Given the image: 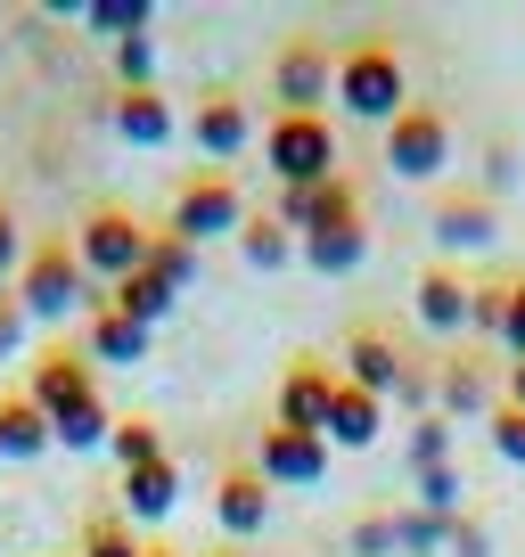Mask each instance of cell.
<instances>
[{"label":"cell","mask_w":525,"mask_h":557,"mask_svg":"<svg viewBox=\"0 0 525 557\" xmlns=\"http://www.w3.org/2000/svg\"><path fill=\"white\" fill-rule=\"evenodd\" d=\"M25 255H34V246H25V230H17V213L0 206V278H9V271H25Z\"/></svg>","instance_id":"74e56055"},{"label":"cell","mask_w":525,"mask_h":557,"mask_svg":"<svg viewBox=\"0 0 525 557\" xmlns=\"http://www.w3.org/2000/svg\"><path fill=\"white\" fill-rule=\"evenodd\" d=\"M190 139L206 148V157H239L246 139H255V115H246V99H230V90H206V99L190 107Z\"/></svg>","instance_id":"5bb4252c"},{"label":"cell","mask_w":525,"mask_h":557,"mask_svg":"<svg viewBox=\"0 0 525 557\" xmlns=\"http://www.w3.org/2000/svg\"><path fill=\"white\" fill-rule=\"evenodd\" d=\"M107 451H115V468H157L164 459V435H157V418H115V435H107Z\"/></svg>","instance_id":"484cf974"},{"label":"cell","mask_w":525,"mask_h":557,"mask_svg":"<svg viewBox=\"0 0 525 557\" xmlns=\"http://www.w3.org/2000/svg\"><path fill=\"white\" fill-rule=\"evenodd\" d=\"M329 222H362V197H353V181H320V189H280V230L288 238H313V230Z\"/></svg>","instance_id":"7c38bea8"},{"label":"cell","mask_w":525,"mask_h":557,"mask_svg":"<svg viewBox=\"0 0 525 557\" xmlns=\"http://www.w3.org/2000/svg\"><path fill=\"white\" fill-rule=\"evenodd\" d=\"M436 401L452 418H492L501 401H492V377H485V361H468V352H452L443 361V377H436Z\"/></svg>","instance_id":"44dd1931"},{"label":"cell","mask_w":525,"mask_h":557,"mask_svg":"<svg viewBox=\"0 0 525 557\" xmlns=\"http://www.w3.org/2000/svg\"><path fill=\"white\" fill-rule=\"evenodd\" d=\"M337 377L386 401V394H403L411 361H403V345H394V336H378V329H353V336H345V369H337Z\"/></svg>","instance_id":"8fae6325"},{"label":"cell","mask_w":525,"mask_h":557,"mask_svg":"<svg viewBox=\"0 0 525 557\" xmlns=\"http://www.w3.org/2000/svg\"><path fill=\"white\" fill-rule=\"evenodd\" d=\"M173 500H181V468H173V459L123 475V524H164V517H173Z\"/></svg>","instance_id":"ac0fdd59"},{"label":"cell","mask_w":525,"mask_h":557,"mask_svg":"<svg viewBox=\"0 0 525 557\" xmlns=\"http://www.w3.org/2000/svg\"><path fill=\"white\" fill-rule=\"evenodd\" d=\"M485 426H492V451H501L509 468H525V410H492Z\"/></svg>","instance_id":"836d02e7"},{"label":"cell","mask_w":525,"mask_h":557,"mask_svg":"<svg viewBox=\"0 0 525 557\" xmlns=\"http://www.w3.org/2000/svg\"><path fill=\"white\" fill-rule=\"evenodd\" d=\"M436 255H476V246H492L501 238V213H492V197L485 189H443L436 197Z\"/></svg>","instance_id":"9c48e42d"},{"label":"cell","mask_w":525,"mask_h":557,"mask_svg":"<svg viewBox=\"0 0 525 557\" xmlns=\"http://www.w3.org/2000/svg\"><path fill=\"white\" fill-rule=\"evenodd\" d=\"M296 255L313 262V271H329V278H345V271H362V255H369V238H362V222H329V230H313V238H296Z\"/></svg>","instance_id":"7402d4cb"},{"label":"cell","mask_w":525,"mask_h":557,"mask_svg":"<svg viewBox=\"0 0 525 557\" xmlns=\"http://www.w3.org/2000/svg\"><path fill=\"white\" fill-rule=\"evenodd\" d=\"M17 304H25V320H66V312H83V304H99L90 296V271L74 262V238H41L34 255H25Z\"/></svg>","instance_id":"3957f363"},{"label":"cell","mask_w":525,"mask_h":557,"mask_svg":"<svg viewBox=\"0 0 525 557\" xmlns=\"http://www.w3.org/2000/svg\"><path fill=\"white\" fill-rule=\"evenodd\" d=\"M501 410H525V361H509V377H501Z\"/></svg>","instance_id":"ab89813d"},{"label":"cell","mask_w":525,"mask_h":557,"mask_svg":"<svg viewBox=\"0 0 525 557\" xmlns=\"http://www.w3.org/2000/svg\"><path fill=\"white\" fill-rule=\"evenodd\" d=\"M213 517H222L230 541H255L262 524H271V484H262L255 468H230L222 484H213Z\"/></svg>","instance_id":"9a60e30c"},{"label":"cell","mask_w":525,"mask_h":557,"mask_svg":"<svg viewBox=\"0 0 525 557\" xmlns=\"http://www.w3.org/2000/svg\"><path fill=\"white\" fill-rule=\"evenodd\" d=\"M501 352L525 361V278H509V312H501Z\"/></svg>","instance_id":"e575fe53"},{"label":"cell","mask_w":525,"mask_h":557,"mask_svg":"<svg viewBox=\"0 0 525 557\" xmlns=\"http://www.w3.org/2000/svg\"><path fill=\"white\" fill-rule=\"evenodd\" d=\"M262 164L280 189H320L337 181V123L329 115H271L262 123Z\"/></svg>","instance_id":"7a4b0ae2"},{"label":"cell","mask_w":525,"mask_h":557,"mask_svg":"<svg viewBox=\"0 0 525 557\" xmlns=\"http://www.w3.org/2000/svg\"><path fill=\"white\" fill-rule=\"evenodd\" d=\"M337 115H353V123H394L411 107V74H403V50H394V41H345V50H337Z\"/></svg>","instance_id":"6da1fadb"},{"label":"cell","mask_w":525,"mask_h":557,"mask_svg":"<svg viewBox=\"0 0 525 557\" xmlns=\"http://www.w3.org/2000/svg\"><path fill=\"white\" fill-rule=\"evenodd\" d=\"M411 304H419V320H427L436 336H460V329H468V278H460L452 262H427L419 287H411Z\"/></svg>","instance_id":"e0dca14e"},{"label":"cell","mask_w":525,"mask_h":557,"mask_svg":"<svg viewBox=\"0 0 525 557\" xmlns=\"http://www.w3.org/2000/svg\"><path fill=\"white\" fill-rule=\"evenodd\" d=\"M74 557H141V541H132V524H123V517H90Z\"/></svg>","instance_id":"4dcf8cb0"},{"label":"cell","mask_w":525,"mask_h":557,"mask_svg":"<svg viewBox=\"0 0 525 557\" xmlns=\"http://www.w3.org/2000/svg\"><path fill=\"white\" fill-rule=\"evenodd\" d=\"M141 557H181V549H164V541H148V549H141Z\"/></svg>","instance_id":"60d3db41"},{"label":"cell","mask_w":525,"mask_h":557,"mask_svg":"<svg viewBox=\"0 0 525 557\" xmlns=\"http://www.w3.org/2000/svg\"><path fill=\"white\" fill-rule=\"evenodd\" d=\"M460 492H468V484H460V468H452V459H443V468H427V475H419V517L452 524V517H460Z\"/></svg>","instance_id":"f1b7e54d"},{"label":"cell","mask_w":525,"mask_h":557,"mask_svg":"<svg viewBox=\"0 0 525 557\" xmlns=\"http://www.w3.org/2000/svg\"><path fill=\"white\" fill-rule=\"evenodd\" d=\"M99 34H115V41H132V34H148V0H90L83 9Z\"/></svg>","instance_id":"f546056e"},{"label":"cell","mask_w":525,"mask_h":557,"mask_svg":"<svg viewBox=\"0 0 525 557\" xmlns=\"http://www.w3.org/2000/svg\"><path fill=\"white\" fill-rule=\"evenodd\" d=\"M115 132L132 139V148H164L181 123H173V107H164V90L148 83V90H115Z\"/></svg>","instance_id":"ffe728a7"},{"label":"cell","mask_w":525,"mask_h":557,"mask_svg":"<svg viewBox=\"0 0 525 557\" xmlns=\"http://www.w3.org/2000/svg\"><path fill=\"white\" fill-rule=\"evenodd\" d=\"M50 435L66 443V451H99L107 435H115V418H107V401H83V410H66V418H50Z\"/></svg>","instance_id":"83f0119b"},{"label":"cell","mask_w":525,"mask_h":557,"mask_svg":"<svg viewBox=\"0 0 525 557\" xmlns=\"http://www.w3.org/2000/svg\"><path fill=\"white\" fill-rule=\"evenodd\" d=\"M90 361H123V369H132V361H148V329L99 304V312H90Z\"/></svg>","instance_id":"cb8c5ba5"},{"label":"cell","mask_w":525,"mask_h":557,"mask_svg":"<svg viewBox=\"0 0 525 557\" xmlns=\"http://www.w3.org/2000/svg\"><path fill=\"white\" fill-rule=\"evenodd\" d=\"M148 278H164V287H173V296H190L197 287V246H181V238H148Z\"/></svg>","instance_id":"4316f807"},{"label":"cell","mask_w":525,"mask_h":557,"mask_svg":"<svg viewBox=\"0 0 525 557\" xmlns=\"http://www.w3.org/2000/svg\"><path fill=\"white\" fill-rule=\"evenodd\" d=\"M329 401H337V369L320 361H296L280 377V426H296V435H320V426H329Z\"/></svg>","instance_id":"4fadbf2b"},{"label":"cell","mask_w":525,"mask_h":557,"mask_svg":"<svg viewBox=\"0 0 525 557\" xmlns=\"http://www.w3.org/2000/svg\"><path fill=\"white\" fill-rule=\"evenodd\" d=\"M255 475H262V484L304 492V484H320V475H329V443H320V435H296V426H262Z\"/></svg>","instance_id":"ba28073f"},{"label":"cell","mask_w":525,"mask_h":557,"mask_svg":"<svg viewBox=\"0 0 525 557\" xmlns=\"http://www.w3.org/2000/svg\"><path fill=\"white\" fill-rule=\"evenodd\" d=\"M99 304H107V312H123V320H141V329H157V320H164V312H173V304H181V296H173V287H164V278H148V271H132V278H115V287H107V296H99Z\"/></svg>","instance_id":"603a6c76"},{"label":"cell","mask_w":525,"mask_h":557,"mask_svg":"<svg viewBox=\"0 0 525 557\" xmlns=\"http://www.w3.org/2000/svg\"><path fill=\"white\" fill-rule=\"evenodd\" d=\"M239 222H246V197H239V181L230 173H190L173 189V222H164V238H181V246H206V238H239Z\"/></svg>","instance_id":"8992f818"},{"label":"cell","mask_w":525,"mask_h":557,"mask_svg":"<svg viewBox=\"0 0 525 557\" xmlns=\"http://www.w3.org/2000/svg\"><path fill=\"white\" fill-rule=\"evenodd\" d=\"M386 164L403 181H436L452 164V115L443 107H403V115L386 123Z\"/></svg>","instance_id":"52a82bcc"},{"label":"cell","mask_w":525,"mask_h":557,"mask_svg":"<svg viewBox=\"0 0 525 557\" xmlns=\"http://www.w3.org/2000/svg\"><path fill=\"white\" fill-rule=\"evenodd\" d=\"M443 549H452V557H485V549H492V541H485V524H476V517H468V508H460V517H452V524H443Z\"/></svg>","instance_id":"8d00e7d4"},{"label":"cell","mask_w":525,"mask_h":557,"mask_svg":"<svg viewBox=\"0 0 525 557\" xmlns=\"http://www.w3.org/2000/svg\"><path fill=\"white\" fill-rule=\"evenodd\" d=\"M378 435H386V401L337 377V401H329V426H320V443H337V451H369Z\"/></svg>","instance_id":"2e32d148"},{"label":"cell","mask_w":525,"mask_h":557,"mask_svg":"<svg viewBox=\"0 0 525 557\" xmlns=\"http://www.w3.org/2000/svg\"><path fill=\"white\" fill-rule=\"evenodd\" d=\"M337 90V50L329 34H288L280 58H271V99L280 115H320V99Z\"/></svg>","instance_id":"5b68a950"},{"label":"cell","mask_w":525,"mask_h":557,"mask_svg":"<svg viewBox=\"0 0 525 557\" xmlns=\"http://www.w3.org/2000/svg\"><path fill=\"white\" fill-rule=\"evenodd\" d=\"M148 238H157L148 222H132L123 206H99V213H83V230H74V262H83L99 287H115V278L148 271Z\"/></svg>","instance_id":"277c9868"},{"label":"cell","mask_w":525,"mask_h":557,"mask_svg":"<svg viewBox=\"0 0 525 557\" xmlns=\"http://www.w3.org/2000/svg\"><path fill=\"white\" fill-rule=\"evenodd\" d=\"M239 255L255 262V271H280V262L296 255V238L280 230V213H246V222H239Z\"/></svg>","instance_id":"d4e9b609"},{"label":"cell","mask_w":525,"mask_h":557,"mask_svg":"<svg viewBox=\"0 0 525 557\" xmlns=\"http://www.w3.org/2000/svg\"><path fill=\"white\" fill-rule=\"evenodd\" d=\"M25 329H34V320H25V304L0 296V352H17V345H25Z\"/></svg>","instance_id":"f35d334b"},{"label":"cell","mask_w":525,"mask_h":557,"mask_svg":"<svg viewBox=\"0 0 525 557\" xmlns=\"http://www.w3.org/2000/svg\"><path fill=\"white\" fill-rule=\"evenodd\" d=\"M501 312H509V278L468 287V329H476V336H492V345H501Z\"/></svg>","instance_id":"1f68e13d"},{"label":"cell","mask_w":525,"mask_h":557,"mask_svg":"<svg viewBox=\"0 0 525 557\" xmlns=\"http://www.w3.org/2000/svg\"><path fill=\"white\" fill-rule=\"evenodd\" d=\"M50 418L34 410V394H0V468H17V459H41L50 451Z\"/></svg>","instance_id":"d6986e66"},{"label":"cell","mask_w":525,"mask_h":557,"mask_svg":"<svg viewBox=\"0 0 525 557\" xmlns=\"http://www.w3.org/2000/svg\"><path fill=\"white\" fill-rule=\"evenodd\" d=\"M25 394H34V410L41 418H66V410H83V401H99V377H90V352H41L34 361V385H25Z\"/></svg>","instance_id":"30bf717a"},{"label":"cell","mask_w":525,"mask_h":557,"mask_svg":"<svg viewBox=\"0 0 525 557\" xmlns=\"http://www.w3.org/2000/svg\"><path fill=\"white\" fill-rule=\"evenodd\" d=\"M148 74H157V50H148V34L115 41V83H123V90H148Z\"/></svg>","instance_id":"d6a6232c"},{"label":"cell","mask_w":525,"mask_h":557,"mask_svg":"<svg viewBox=\"0 0 525 557\" xmlns=\"http://www.w3.org/2000/svg\"><path fill=\"white\" fill-rule=\"evenodd\" d=\"M443 451H452V435H443V418H427V426H419V435H411V468H443Z\"/></svg>","instance_id":"d590c367"}]
</instances>
